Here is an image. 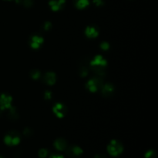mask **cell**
Wrapping results in <instances>:
<instances>
[{"mask_svg": "<svg viewBox=\"0 0 158 158\" xmlns=\"http://www.w3.org/2000/svg\"><path fill=\"white\" fill-rule=\"evenodd\" d=\"M0 158H2V157H0Z\"/></svg>", "mask_w": 158, "mask_h": 158, "instance_id": "cell-18", "label": "cell"}, {"mask_svg": "<svg viewBox=\"0 0 158 158\" xmlns=\"http://www.w3.org/2000/svg\"><path fill=\"white\" fill-rule=\"evenodd\" d=\"M156 157H157V154H156L155 151H152V150L148 151L145 154V158H156Z\"/></svg>", "mask_w": 158, "mask_h": 158, "instance_id": "cell-14", "label": "cell"}, {"mask_svg": "<svg viewBox=\"0 0 158 158\" xmlns=\"http://www.w3.org/2000/svg\"><path fill=\"white\" fill-rule=\"evenodd\" d=\"M84 34L87 38L95 39L99 35V29L94 26H87L84 29Z\"/></svg>", "mask_w": 158, "mask_h": 158, "instance_id": "cell-10", "label": "cell"}, {"mask_svg": "<svg viewBox=\"0 0 158 158\" xmlns=\"http://www.w3.org/2000/svg\"><path fill=\"white\" fill-rule=\"evenodd\" d=\"M66 3V0H50L49 2V6L51 10L53 12H58L63 8Z\"/></svg>", "mask_w": 158, "mask_h": 158, "instance_id": "cell-11", "label": "cell"}, {"mask_svg": "<svg viewBox=\"0 0 158 158\" xmlns=\"http://www.w3.org/2000/svg\"><path fill=\"white\" fill-rule=\"evenodd\" d=\"M57 77L56 74L55 72H52V71H47L44 76L42 78V81L48 86H52L55 85L56 82Z\"/></svg>", "mask_w": 158, "mask_h": 158, "instance_id": "cell-8", "label": "cell"}, {"mask_svg": "<svg viewBox=\"0 0 158 158\" xmlns=\"http://www.w3.org/2000/svg\"><path fill=\"white\" fill-rule=\"evenodd\" d=\"M89 4V0H77L75 3V6L78 9H83L87 7Z\"/></svg>", "mask_w": 158, "mask_h": 158, "instance_id": "cell-13", "label": "cell"}, {"mask_svg": "<svg viewBox=\"0 0 158 158\" xmlns=\"http://www.w3.org/2000/svg\"><path fill=\"white\" fill-rule=\"evenodd\" d=\"M83 154V150L78 146H71L66 150V154L71 158H77Z\"/></svg>", "mask_w": 158, "mask_h": 158, "instance_id": "cell-9", "label": "cell"}, {"mask_svg": "<svg viewBox=\"0 0 158 158\" xmlns=\"http://www.w3.org/2000/svg\"><path fill=\"white\" fill-rule=\"evenodd\" d=\"M49 158H64L62 155H57V154H55V155H52Z\"/></svg>", "mask_w": 158, "mask_h": 158, "instance_id": "cell-17", "label": "cell"}, {"mask_svg": "<svg viewBox=\"0 0 158 158\" xmlns=\"http://www.w3.org/2000/svg\"><path fill=\"white\" fill-rule=\"evenodd\" d=\"M89 65L91 67H106L107 61L103 56L100 54H97V55L94 56L93 59H91Z\"/></svg>", "mask_w": 158, "mask_h": 158, "instance_id": "cell-5", "label": "cell"}, {"mask_svg": "<svg viewBox=\"0 0 158 158\" xmlns=\"http://www.w3.org/2000/svg\"><path fill=\"white\" fill-rule=\"evenodd\" d=\"M4 142L6 144L9 146H15L19 144L20 142V137L19 133L15 131H12L6 134L4 137Z\"/></svg>", "mask_w": 158, "mask_h": 158, "instance_id": "cell-4", "label": "cell"}, {"mask_svg": "<svg viewBox=\"0 0 158 158\" xmlns=\"http://www.w3.org/2000/svg\"><path fill=\"white\" fill-rule=\"evenodd\" d=\"M44 43V39L42 35H31L29 40V44L32 49H38Z\"/></svg>", "mask_w": 158, "mask_h": 158, "instance_id": "cell-7", "label": "cell"}, {"mask_svg": "<svg viewBox=\"0 0 158 158\" xmlns=\"http://www.w3.org/2000/svg\"><path fill=\"white\" fill-rule=\"evenodd\" d=\"M52 111L54 115L59 119H63L67 114V106L63 103H56L52 107Z\"/></svg>", "mask_w": 158, "mask_h": 158, "instance_id": "cell-3", "label": "cell"}, {"mask_svg": "<svg viewBox=\"0 0 158 158\" xmlns=\"http://www.w3.org/2000/svg\"><path fill=\"white\" fill-rule=\"evenodd\" d=\"M103 78L100 77H93V78L89 79L87 82L85 84L86 89L88 91L91 93H94L96 94L97 92H98L99 89H101V87L103 85Z\"/></svg>", "mask_w": 158, "mask_h": 158, "instance_id": "cell-1", "label": "cell"}, {"mask_svg": "<svg viewBox=\"0 0 158 158\" xmlns=\"http://www.w3.org/2000/svg\"><path fill=\"white\" fill-rule=\"evenodd\" d=\"M48 151L46 149H41L39 151V157L40 158H46L48 156Z\"/></svg>", "mask_w": 158, "mask_h": 158, "instance_id": "cell-15", "label": "cell"}, {"mask_svg": "<svg viewBox=\"0 0 158 158\" xmlns=\"http://www.w3.org/2000/svg\"><path fill=\"white\" fill-rule=\"evenodd\" d=\"M54 147L58 151H64L67 148V142L63 138H58L54 141Z\"/></svg>", "mask_w": 158, "mask_h": 158, "instance_id": "cell-12", "label": "cell"}, {"mask_svg": "<svg viewBox=\"0 0 158 158\" xmlns=\"http://www.w3.org/2000/svg\"><path fill=\"white\" fill-rule=\"evenodd\" d=\"M12 102V96L9 95L7 94H0V110H9L11 107Z\"/></svg>", "mask_w": 158, "mask_h": 158, "instance_id": "cell-6", "label": "cell"}, {"mask_svg": "<svg viewBox=\"0 0 158 158\" xmlns=\"http://www.w3.org/2000/svg\"><path fill=\"white\" fill-rule=\"evenodd\" d=\"M107 151L111 156L117 157L123 152V147L122 143L118 140H112L108 144Z\"/></svg>", "mask_w": 158, "mask_h": 158, "instance_id": "cell-2", "label": "cell"}, {"mask_svg": "<svg viewBox=\"0 0 158 158\" xmlns=\"http://www.w3.org/2000/svg\"><path fill=\"white\" fill-rule=\"evenodd\" d=\"M95 158H107L104 154H97L95 156Z\"/></svg>", "mask_w": 158, "mask_h": 158, "instance_id": "cell-16", "label": "cell"}]
</instances>
